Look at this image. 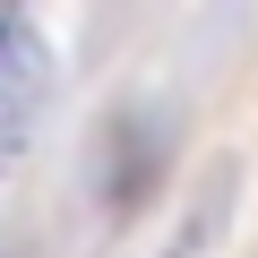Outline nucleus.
Instances as JSON below:
<instances>
[{
	"mask_svg": "<svg viewBox=\"0 0 258 258\" xmlns=\"http://www.w3.org/2000/svg\"><path fill=\"white\" fill-rule=\"evenodd\" d=\"M0 26H9V18H0Z\"/></svg>",
	"mask_w": 258,
	"mask_h": 258,
	"instance_id": "nucleus-3",
	"label": "nucleus"
},
{
	"mask_svg": "<svg viewBox=\"0 0 258 258\" xmlns=\"http://www.w3.org/2000/svg\"><path fill=\"white\" fill-rule=\"evenodd\" d=\"M52 112V52L35 26H0V164H18L35 147V129Z\"/></svg>",
	"mask_w": 258,
	"mask_h": 258,
	"instance_id": "nucleus-1",
	"label": "nucleus"
},
{
	"mask_svg": "<svg viewBox=\"0 0 258 258\" xmlns=\"http://www.w3.org/2000/svg\"><path fill=\"white\" fill-rule=\"evenodd\" d=\"M207 207H215V198H207ZM207 207H198V215H189V224H181V241H172V249H164V258H189V249H198V241H207Z\"/></svg>",
	"mask_w": 258,
	"mask_h": 258,
	"instance_id": "nucleus-2",
	"label": "nucleus"
}]
</instances>
